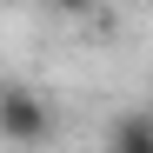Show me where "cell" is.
<instances>
[{"label": "cell", "instance_id": "7a4b0ae2", "mask_svg": "<svg viewBox=\"0 0 153 153\" xmlns=\"http://www.w3.org/2000/svg\"><path fill=\"white\" fill-rule=\"evenodd\" d=\"M53 13H67V20H93L100 13V0H47Z\"/></svg>", "mask_w": 153, "mask_h": 153}, {"label": "cell", "instance_id": "6da1fadb", "mask_svg": "<svg viewBox=\"0 0 153 153\" xmlns=\"http://www.w3.org/2000/svg\"><path fill=\"white\" fill-rule=\"evenodd\" d=\"M47 133H53V107H47L33 87L7 80V87H0V140H7V146H40Z\"/></svg>", "mask_w": 153, "mask_h": 153}, {"label": "cell", "instance_id": "3957f363", "mask_svg": "<svg viewBox=\"0 0 153 153\" xmlns=\"http://www.w3.org/2000/svg\"><path fill=\"white\" fill-rule=\"evenodd\" d=\"M113 153H153V133L146 140H113Z\"/></svg>", "mask_w": 153, "mask_h": 153}]
</instances>
